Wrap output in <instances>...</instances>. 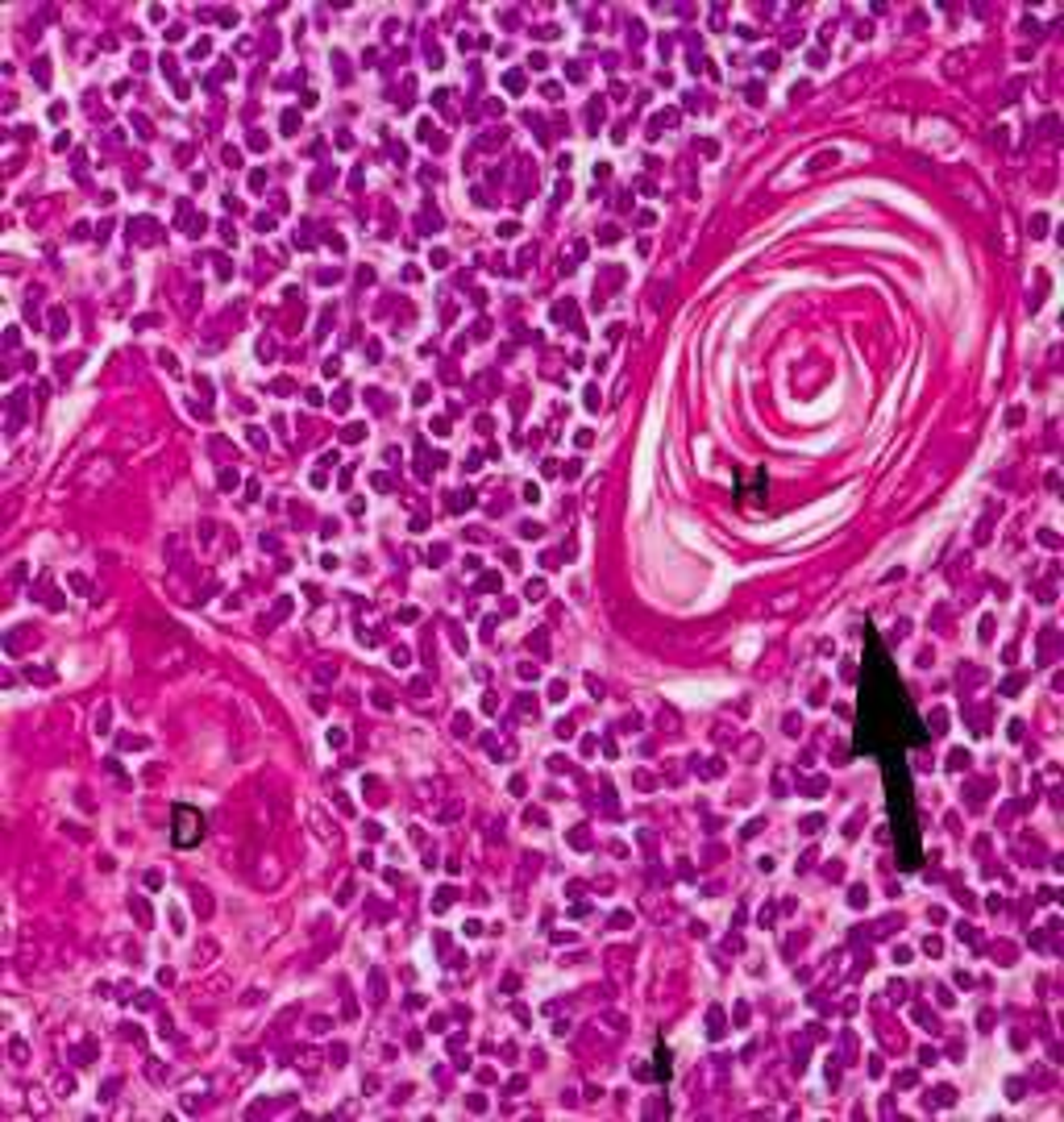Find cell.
Here are the masks:
<instances>
[{
    "label": "cell",
    "mask_w": 1064,
    "mask_h": 1122,
    "mask_svg": "<svg viewBox=\"0 0 1064 1122\" xmlns=\"http://www.w3.org/2000/svg\"><path fill=\"white\" fill-rule=\"evenodd\" d=\"M200 835H204V819H200L191 807H175V844L179 849H191Z\"/></svg>",
    "instance_id": "cell-1"
}]
</instances>
